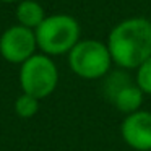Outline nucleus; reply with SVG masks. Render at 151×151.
I'll list each match as a JSON object with an SVG mask.
<instances>
[{"mask_svg":"<svg viewBox=\"0 0 151 151\" xmlns=\"http://www.w3.org/2000/svg\"><path fill=\"white\" fill-rule=\"evenodd\" d=\"M112 62L122 70H137L151 57V18H125L111 29L106 41Z\"/></svg>","mask_w":151,"mask_h":151,"instance_id":"1","label":"nucleus"},{"mask_svg":"<svg viewBox=\"0 0 151 151\" xmlns=\"http://www.w3.org/2000/svg\"><path fill=\"white\" fill-rule=\"evenodd\" d=\"M37 49L50 57L67 55L76 42L81 39V26L67 13L47 15L44 21L34 29Z\"/></svg>","mask_w":151,"mask_h":151,"instance_id":"2","label":"nucleus"},{"mask_svg":"<svg viewBox=\"0 0 151 151\" xmlns=\"http://www.w3.org/2000/svg\"><path fill=\"white\" fill-rule=\"evenodd\" d=\"M68 67L78 78L99 80L112 68V57L106 42L98 39H80L67 54Z\"/></svg>","mask_w":151,"mask_h":151,"instance_id":"3","label":"nucleus"},{"mask_svg":"<svg viewBox=\"0 0 151 151\" xmlns=\"http://www.w3.org/2000/svg\"><path fill=\"white\" fill-rule=\"evenodd\" d=\"M21 91L37 99L49 98L59 86V68L50 55L36 52L20 65Z\"/></svg>","mask_w":151,"mask_h":151,"instance_id":"4","label":"nucleus"},{"mask_svg":"<svg viewBox=\"0 0 151 151\" xmlns=\"http://www.w3.org/2000/svg\"><path fill=\"white\" fill-rule=\"evenodd\" d=\"M37 50L36 33L31 28L17 23L0 34V57L10 63L21 65Z\"/></svg>","mask_w":151,"mask_h":151,"instance_id":"5","label":"nucleus"},{"mask_svg":"<svg viewBox=\"0 0 151 151\" xmlns=\"http://www.w3.org/2000/svg\"><path fill=\"white\" fill-rule=\"evenodd\" d=\"M120 135L135 151H151V112L145 109L127 114L120 124Z\"/></svg>","mask_w":151,"mask_h":151,"instance_id":"6","label":"nucleus"},{"mask_svg":"<svg viewBox=\"0 0 151 151\" xmlns=\"http://www.w3.org/2000/svg\"><path fill=\"white\" fill-rule=\"evenodd\" d=\"M143 98H145V93L140 89V86L135 81H130L115 93L114 98L111 99V102L114 104V107L119 112L127 115V114H132V112L141 109Z\"/></svg>","mask_w":151,"mask_h":151,"instance_id":"7","label":"nucleus"},{"mask_svg":"<svg viewBox=\"0 0 151 151\" xmlns=\"http://www.w3.org/2000/svg\"><path fill=\"white\" fill-rule=\"evenodd\" d=\"M15 17H17V23L36 29L44 21L47 13L37 0H20L15 8Z\"/></svg>","mask_w":151,"mask_h":151,"instance_id":"8","label":"nucleus"},{"mask_svg":"<svg viewBox=\"0 0 151 151\" xmlns=\"http://www.w3.org/2000/svg\"><path fill=\"white\" fill-rule=\"evenodd\" d=\"M39 101L41 99L34 98V96L28 94V93H21L17 99H15V114L20 119H31L37 114L39 111Z\"/></svg>","mask_w":151,"mask_h":151,"instance_id":"9","label":"nucleus"},{"mask_svg":"<svg viewBox=\"0 0 151 151\" xmlns=\"http://www.w3.org/2000/svg\"><path fill=\"white\" fill-rule=\"evenodd\" d=\"M106 78V83H104V93L106 96H107V99L111 101L112 98H114V94L119 91L120 88H124L127 83H130V76L125 75L124 72H114L111 73L109 72L107 75L104 76Z\"/></svg>","mask_w":151,"mask_h":151,"instance_id":"10","label":"nucleus"},{"mask_svg":"<svg viewBox=\"0 0 151 151\" xmlns=\"http://www.w3.org/2000/svg\"><path fill=\"white\" fill-rule=\"evenodd\" d=\"M135 83L140 86V89L145 93V94L151 96V57H150V59H146L137 68Z\"/></svg>","mask_w":151,"mask_h":151,"instance_id":"11","label":"nucleus"},{"mask_svg":"<svg viewBox=\"0 0 151 151\" xmlns=\"http://www.w3.org/2000/svg\"><path fill=\"white\" fill-rule=\"evenodd\" d=\"M0 2H4V4H18L20 0H0Z\"/></svg>","mask_w":151,"mask_h":151,"instance_id":"12","label":"nucleus"}]
</instances>
